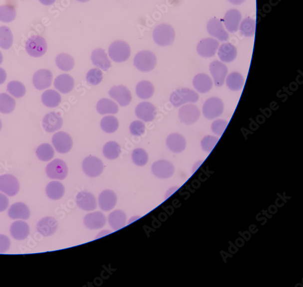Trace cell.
<instances>
[{
    "instance_id": "cell-7",
    "label": "cell",
    "mask_w": 303,
    "mask_h": 287,
    "mask_svg": "<svg viewBox=\"0 0 303 287\" xmlns=\"http://www.w3.org/2000/svg\"><path fill=\"white\" fill-rule=\"evenodd\" d=\"M46 171L49 178L63 180L67 175L68 167L63 160L56 159L47 164Z\"/></svg>"
},
{
    "instance_id": "cell-44",
    "label": "cell",
    "mask_w": 303,
    "mask_h": 287,
    "mask_svg": "<svg viewBox=\"0 0 303 287\" xmlns=\"http://www.w3.org/2000/svg\"><path fill=\"white\" fill-rule=\"evenodd\" d=\"M119 122L117 118L114 116H106L102 119L101 127L102 130L107 134L114 133L117 131Z\"/></svg>"
},
{
    "instance_id": "cell-27",
    "label": "cell",
    "mask_w": 303,
    "mask_h": 287,
    "mask_svg": "<svg viewBox=\"0 0 303 287\" xmlns=\"http://www.w3.org/2000/svg\"><path fill=\"white\" fill-rule=\"evenodd\" d=\"M91 60L93 65L99 67L104 71H107L112 67L111 63L104 50L96 49L92 53Z\"/></svg>"
},
{
    "instance_id": "cell-31",
    "label": "cell",
    "mask_w": 303,
    "mask_h": 287,
    "mask_svg": "<svg viewBox=\"0 0 303 287\" xmlns=\"http://www.w3.org/2000/svg\"><path fill=\"white\" fill-rule=\"evenodd\" d=\"M74 80L68 74H61L55 78L54 86L62 94H68L71 92L74 87Z\"/></svg>"
},
{
    "instance_id": "cell-32",
    "label": "cell",
    "mask_w": 303,
    "mask_h": 287,
    "mask_svg": "<svg viewBox=\"0 0 303 287\" xmlns=\"http://www.w3.org/2000/svg\"><path fill=\"white\" fill-rule=\"evenodd\" d=\"M108 221L110 227L114 230L122 229L126 225V213L122 210H115L109 214Z\"/></svg>"
},
{
    "instance_id": "cell-3",
    "label": "cell",
    "mask_w": 303,
    "mask_h": 287,
    "mask_svg": "<svg viewBox=\"0 0 303 287\" xmlns=\"http://www.w3.org/2000/svg\"><path fill=\"white\" fill-rule=\"evenodd\" d=\"M131 53V47L124 41L118 40L113 42L109 48L110 58L117 63H123L128 60Z\"/></svg>"
},
{
    "instance_id": "cell-49",
    "label": "cell",
    "mask_w": 303,
    "mask_h": 287,
    "mask_svg": "<svg viewBox=\"0 0 303 287\" xmlns=\"http://www.w3.org/2000/svg\"><path fill=\"white\" fill-rule=\"evenodd\" d=\"M219 141V139H218L217 137L208 135V136L204 137L202 142H201V147H202L203 151L210 153L213 150L215 145H217Z\"/></svg>"
},
{
    "instance_id": "cell-10",
    "label": "cell",
    "mask_w": 303,
    "mask_h": 287,
    "mask_svg": "<svg viewBox=\"0 0 303 287\" xmlns=\"http://www.w3.org/2000/svg\"><path fill=\"white\" fill-rule=\"evenodd\" d=\"M200 115L199 109L192 104L181 107L178 112L181 122L186 125H192L196 123L200 119Z\"/></svg>"
},
{
    "instance_id": "cell-56",
    "label": "cell",
    "mask_w": 303,
    "mask_h": 287,
    "mask_svg": "<svg viewBox=\"0 0 303 287\" xmlns=\"http://www.w3.org/2000/svg\"><path fill=\"white\" fill-rule=\"evenodd\" d=\"M228 1L235 5H240L243 4L246 0H228Z\"/></svg>"
},
{
    "instance_id": "cell-52",
    "label": "cell",
    "mask_w": 303,
    "mask_h": 287,
    "mask_svg": "<svg viewBox=\"0 0 303 287\" xmlns=\"http://www.w3.org/2000/svg\"><path fill=\"white\" fill-rule=\"evenodd\" d=\"M10 247V241L7 236L0 235V254L7 252Z\"/></svg>"
},
{
    "instance_id": "cell-20",
    "label": "cell",
    "mask_w": 303,
    "mask_h": 287,
    "mask_svg": "<svg viewBox=\"0 0 303 287\" xmlns=\"http://www.w3.org/2000/svg\"><path fill=\"white\" fill-rule=\"evenodd\" d=\"M242 13L239 10L233 9L228 11L224 17V24L229 32L235 33L239 29Z\"/></svg>"
},
{
    "instance_id": "cell-43",
    "label": "cell",
    "mask_w": 303,
    "mask_h": 287,
    "mask_svg": "<svg viewBox=\"0 0 303 287\" xmlns=\"http://www.w3.org/2000/svg\"><path fill=\"white\" fill-rule=\"evenodd\" d=\"M103 154L107 159L114 160L117 159L121 153L120 145L115 142H110L106 144L103 147Z\"/></svg>"
},
{
    "instance_id": "cell-4",
    "label": "cell",
    "mask_w": 303,
    "mask_h": 287,
    "mask_svg": "<svg viewBox=\"0 0 303 287\" xmlns=\"http://www.w3.org/2000/svg\"><path fill=\"white\" fill-rule=\"evenodd\" d=\"M199 95L193 90L188 88H180L172 93L170 101L172 105L176 108L188 103H197Z\"/></svg>"
},
{
    "instance_id": "cell-21",
    "label": "cell",
    "mask_w": 303,
    "mask_h": 287,
    "mask_svg": "<svg viewBox=\"0 0 303 287\" xmlns=\"http://www.w3.org/2000/svg\"><path fill=\"white\" fill-rule=\"evenodd\" d=\"M42 125L45 131L49 133H53L61 128L63 119L58 113L50 112L42 120Z\"/></svg>"
},
{
    "instance_id": "cell-25",
    "label": "cell",
    "mask_w": 303,
    "mask_h": 287,
    "mask_svg": "<svg viewBox=\"0 0 303 287\" xmlns=\"http://www.w3.org/2000/svg\"><path fill=\"white\" fill-rule=\"evenodd\" d=\"M8 215L12 219L27 220L30 217V212L26 204L19 202L11 205L8 210Z\"/></svg>"
},
{
    "instance_id": "cell-14",
    "label": "cell",
    "mask_w": 303,
    "mask_h": 287,
    "mask_svg": "<svg viewBox=\"0 0 303 287\" xmlns=\"http://www.w3.org/2000/svg\"><path fill=\"white\" fill-rule=\"evenodd\" d=\"M152 171L155 176L161 179H168L175 172L172 163L167 160H159L152 165Z\"/></svg>"
},
{
    "instance_id": "cell-29",
    "label": "cell",
    "mask_w": 303,
    "mask_h": 287,
    "mask_svg": "<svg viewBox=\"0 0 303 287\" xmlns=\"http://www.w3.org/2000/svg\"><path fill=\"white\" fill-rule=\"evenodd\" d=\"M10 232L11 235L16 240H24L29 235V226L24 221H16L11 225Z\"/></svg>"
},
{
    "instance_id": "cell-8",
    "label": "cell",
    "mask_w": 303,
    "mask_h": 287,
    "mask_svg": "<svg viewBox=\"0 0 303 287\" xmlns=\"http://www.w3.org/2000/svg\"><path fill=\"white\" fill-rule=\"evenodd\" d=\"M82 168L86 175L95 178L103 172L104 164L103 161L98 157L89 156L84 159Z\"/></svg>"
},
{
    "instance_id": "cell-16",
    "label": "cell",
    "mask_w": 303,
    "mask_h": 287,
    "mask_svg": "<svg viewBox=\"0 0 303 287\" xmlns=\"http://www.w3.org/2000/svg\"><path fill=\"white\" fill-rule=\"evenodd\" d=\"M207 30L209 34L221 41H227L229 38L228 33L224 28L222 22L220 19L214 18L210 19L207 24Z\"/></svg>"
},
{
    "instance_id": "cell-45",
    "label": "cell",
    "mask_w": 303,
    "mask_h": 287,
    "mask_svg": "<svg viewBox=\"0 0 303 287\" xmlns=\"http://www.w3.org/2000/svg\"><path fill=\"white\" fill-rule=\"evenodd\" d=\"M16 18V10L13 5H3L0 6V21L10 22Z\"/></svg>"
},
{
    "instance_id": "cell-40",
    "label": "cell",
    "mask_w": 303,
    "mask_h": 287,
    "mask_svg": "<svg viewBox=\"0 0 303 287\" xmlns=\"http://www.w3.org/2000/svg\"><path fill=\"white\" fill-rule=\"evenodd\" d=\"M54 150L49 144H42L36 150V154L41 161L47 162L54 156Z\"/></svg>"
},
{
    "instance_id": "cell-33",
    "label": "cell",
    "mask_w": 303,
    "mask_h": 287,
    "mask_svg": "<svg viewBox=\"0 0 303 287\" xmlns=\"http://www.w3.org/2000/svg\"><path fill=\"white\" fill-rule=\"evenodd\" d=\"M46 193L48 198L52 200H58L64 195L65 188L62 183L58 181H52L47 184Z\"/></svg>"
},
{
    "instance_id": "cell-19",
    "label": "cell",
    "mask_w": 303,
    "mask_h": 287,
    "mask_svg": "<svg viewBox=\"0 0 303 287\" xmlns=\"http://www.w3.org/2000/svg\"><path fill=\"white\" fill-rule=\"evenodd\" d=\"M137 117L145 122H152L157 115V108L149 102H142L135 109Z\"/></svg>"
},
{
    "instance_id": "cell-13",
    "label": "cell",
    "mask_w": 303,
    "mask_h": 287,
    "mask_svg": "<svg viewBox=\"0 0 303 287\" xmlns=\"http://www.w3.org/2000/svg\"><path fill=\"white\" fill-rule=\"evenodd\" d=\"M211 74L214 78L215 86L222 87L225 84L228 69L225 64L219 61L212 62L209 66Z\"/></svg>"
},
{
    "instance_id": "cell-39",
    "label": "cell",
    "mask_w": 303,
    "mask_h": 287,
    "mask_svg": "<svg viewBox=\"0 0 303 287\" xmlns=\"http://www.w3.org/2000/svg\"><path fill=\"white\" fill-rule=\"evenodd\" d=\"M16 106L15 100L5 93L0 94V112L8 114L14 111Z\"/></svg>"
},
{
    "instance_id": "cell-54",
    "label": "cell",
    "mask_w": 303,
    "mask_h": 287,
    "mask_svg": "<svg viewBox=\"0 0 303 287\" xmlns=\"http://www.w3.org/2000/svg\"><path fill=\"white\" fill-rule=\"evenodd\" d=\"M7 74L3 69L0 68V85L6 80Z\"/></svg>"
},
{
    "instance_id": "cell-37",
    "label": "cell",
    "mask_w": 303,
    "mask_h": 287,
    "mask_svg": "<svg viewBox=\"0 0 303 287\" xmlns=\"http://www.w3.org/2000/svg\"><path fill=\"white\" fill-rule=\"evenodd\" d=\"M226 85L232 91H239L244 86L245 79L239 72H234L228 76L226 80Z\"/></svg>"
},
{
    "instance_id": "cell-28",
    "label": "cell",
    "mask_w": 303,
    "mask_h": 287,
    "mask_svg": "<svg viewBox=\"0 0 303 287\" xmlns=\"http://www.w3.org/2000/svg\"><path fill=\"white\" fill-rule=\"evenodd\" d=\"M194 88L201 94H206L211 91L213 87V81L209 75L205 74H199L193 79Z\"/></svg>"
},
{
    "instance_id": "cell-11",
    "label": "cell",
    "mask_w": 303,
    "mask_h": 287,
    "mask_svg": "<svg viewBox=\"0 0 303 287\" xmlns=\"http://www.w3.org/2000/svg\"><path fill=\"white\" fill-rule=\"evenodd\" d=\"M219 42L217 39L212 38L203 39L197 45L198 55L203 58L214 57L219 49Z\"/></svg>"
},
{
    "instance_id": "cell-46",
    "label": "cell",
    "mask_w": 303,
    "mask_h": 287,
    "mask_svg": "<svg viewBox=\"0 0 303 287\" xmlns=\"http://www.w3.org/2000/svg\"><path fill=\"white\" fill-rule=\"evenodd\" d=\"M7 89L8 93L16 98L24 97L25 92H26L24 84L17 81H13L8 83Z\"/></svg>"
},
{
    "instance_id": "cell-50",
    "label": "cell",
    "mask_w": 303,
    "mask_h": 287,
    "mask_svg": "<svg viewBox=\"0 0 303 287\" xmlns=\"http://www.w3.org/2000/svg\"><path fill=\"white\" fill-rule=\"evenodd\" d=\"M228 125L227 121L224 120H217L212 123L211 129L212 132L218 136H222L225 132Z\"/></svg>"
},
{
    "instance_id": "cell-26",
    "label": "cell",
    "mask_w": 303,
    "mask_h": 287,
    "mask_svg": "<svg viewBox=\"0 0 303 287\" xmlns=\"http://www.w3.org/2000/svg\"><path fill=\"white\" fill-rule=\"evenodd\" d=\"M166 144L170 150L174 153H181L185 150L186 141L185 137L179 134H172L167 138Z\"/></svg>"
},
{
    "instance_id": "cell-57",
    "label": "cell",
    "mask_w": 303,
    "mask_h": 287,
    "mask_svg": "<svg viewBox=\"0 0 303 287\" xmlns=\"http://www.w3.org/2000/svg\"><path fill=\"white\" fill-rule=\"evenodd\" d=\"M2 60H3V57L1 52H0V64L2 63Z\"/></svg>"
},
{
    "instance_id": "cell-6",
    "label": "cell",
    "mask_w": 303,
    "mask_h": 287,
    "mask_svg": "<svg viewBox=\"0 0 303 287\" xmlns=\"http://www.w3.org/2000/svg\"><path fill=\"white\" fill-rule=\"evenodd\" d=\"M25 49L31 57L38 58L43 56L47 49V42L41 36L35 35L28 39Z\"/></svg>"
},
{
    "instance_id": "cell-53",
    "label": "cell",
    "mask_w": 303,
    "mask_h": 287,
    "mask_svg": "<svg viewBox=\"0 0 303 287\" xmlns=\"http://www.w3.org/2000/svg\"><path fill=\"white\" fill-rule=\"evenodd\" d=\"M9 201L6 196L0 193V212H4L8 208Z\"/></svg>"
},
{
    "instance_id": "cell-18",
    "label": "cell",
    "mask_w": 303,
    "mask_h": 287,
    "mask_svg": "<svg viewBox=\"0 0 303 287\" xmlns=\"http://www.w3.org/2000/svg\"><path fill=\"white\" fill-rule=\"evenodd\" d=\"M76 203L81 209L92 211L97 208V201L92 193L87 191H81L76 196Z\"/></svg>"
},
{
    "instance_id": "cell-55",
    "label": "cell",
    "mask_w": 303,
    "mask_h": 287,
    "mask_svg": "<svg viewBox=\"0 0 303 287\" xmlns=\"http://www.w3.org/2000/svg\"><path fill=\"white\" fill-rule=\"evenodd\" d=\"M41 3L45 5H49L54 3L56 0H39Z\"/></svg>"
},
{
    "instance_id": "cell-15",
    "label": "cell",
    "mask_w": 303,
    "mask_h": 287,
    "mask_svg": "<svg viewBox=\"0 0 303 287\" xmlns=\"http://www.w3.org/2000/svg\"><path fill=\"white\" fill-rule=\"evenodd\" d=\"M109 95L123 107L128 106L132 99L131 92L127 87L123 85L112 87L109 92Z\"/></svg>"
},
{
    "instance_id": "cell-2",
    "label": "cell",
    "mask_w": 303,
    "mask_h": 287,
    "mask_svg": "<svg viewBox=\"0 0 303 287\" xmlns=\"http://www.w3.org/2000/svg\"><path fill=\"white\" fill-rule=\"evenodd\" d=\"M134 66L141 72H148L154 70L157 65V57L151 51L143 50L138 52L134 58Z\"/></svg>"
},
{
    "instance_id": "cell-47",
    "label": "cell",
    "mask_w": 303,
    "mask_h": 287,
    "mask_svg": "<svg viewBox=\"0 0 303 287\" xmlns=\"http://www.w3.org/2000/svg\"><path fill=\"white\" fill-rule=\"evenodd\" d=\"M132 159L135 164L142 167L148 162V154L143 148H136L133 151Z\"/></svg>"
},
{
    "instance_id": "cell-42",
    "label": "cell",
    "mask_w": 303,
    "mask_h": 287,
    "mask_svg": "<svg viewBox=\"0 0 303 287\" xmlns=\"http://www.w3.org/2000/svg\"><path fill=\"white\" fill-rule=\"evenodd\" d=\"M13 34L12 31L7 26L0 27V47L2 49H10L13 44Z\"/></svg>"
},
{
    "instance_id": "cell-22",
    "label": "cell",
    "mask_w": 303,
    "mask_h": 287,
    "mask_svg": "<svg viewBox=\"0 0 303 287\" xmlns=\"http://www.w3.org/2000/svg\"><path fill=\"white\" fill-rule=\"evenodd\" d=\"M106 223L105 215L101 212L87 214L84 218V224L87 229L97 230L101 229Z\"/></svg>"
},
{
    "instance_id": "cell-41",
    "label": "cell",
    "mask_w": 303,
    "mask_h": 287,
    "mask_svg": "<svg viewBox=\"0 0 303 287\" xmlns=\"http://www.w3.org/2000/svg\"><path fill=\"white\" fill-rule=\"evenodd\" d=\"M239 27L241 34L245 37H251L256 32V20L251 17L246 18L241 22Z\"/></svg>"
},
{
    "instance_id": "cell-9",
    "label": "cell",
    "mask_w": 303,
    "mask_h": 287,
    "mask_svg": "<svg viewBox=\"0 0 303 287\" xmlns=\"http://www.w3.org/2000/svg\"><path fill=\"white\" fill-rule=\"evenodd\" d=\"M19 188L20 185L15 176L9 174L0 176V191L8 196H14L18 193Z\"/></svg>"
},
{
    "instance_id": "cell-5",
    "label": "cell",
    "mask_w": 303,
    "mask_h": 287,
    "mask_svg": "<svg viewBox=\"0 0 303 287\" xmlns=\"http://www.w3.org/2000/svg\"><path fill=\"white\" fill-rule=\"evenodd\" d=\"M224 104L218 97H211L207 100L203 106V114L206 119L212 120L219 118L223 113Z\"/></svg>"
},
{
    "instance_id": "cell-38",
    "label": "cell",
    "mask_w": 303,
    "mask_h": 287,
    "mask_svg": "<svg viewBox=\"0 0 303 287\" xmlns=\"http://www.w3.org/2000/svg\"><path fill=\"white\" fill-rule=\"evenodd\" d=\"M55 62L58 68L65 72L70 71L75 66L74 59L66 53L59 54L56 58Z\"/></svg>"
},
{
    "instance_id": "cell-23",
    "label": "cell",
    "mask_w": 303,
    "mask_h": 287,
    "mask_svg": "<svg viewBox=\"0 0 303 287\" xmlns=\"http://www.w3.org/2000/svg\"><path fill=\"white\" fill-rule=\"evenodd\" d=\"M58 228V222L54 218L45 217L39 221L36 230L45 237L54 234Z\"/></svg>"
},
{
    "instance_id": "cell-34",
    "label": "cell",
    "mask_w": 303,
    "mask_h": 287,
    "mask_svg": "<svg viewBox=\"0 0 303 287\" xmlns=\"http://www.w3.org/2000/svg\"><path fill=\"white\" fill-rule=\"evenodd\" d=\"M97 110L101 115L116 114L118 113L119 108L117 103L107 98L98 101L97 105Z\"/></svg>"
},
{
    "instance_id": "cell-1",
    "label": "cell",
    "mask_w": 303,
    "mask_h": 287,
    "mask_svg": "<svg viewBox=\"0 0 303 287\" xmlns=\"http://www.w3.org/2000/svg\"><path fill=\"white\" fill-rule=\"evenodd\" d=\"M175 32L171 25L163 23L156 27L153 32V38L156 44L161 46H171L174 43Z\"/></svg>"
},
{
    "instance_id": "cell-30",
    "label": "cell",
    "mask_w": 303,
    "mask_h": 287,
    "mask_svg": "<svg viewBox=\"0 0 303 287\" xmlns=\"http://www.w3.org/2000/svg\"><path fill=\"white\" fill-rule=\"evenodd\" d=\"M218 56L223 63H231L237 58V48L231 43H224L219 48Z\"/></svg>"
},
{
    "instance_id": "cell-48",
    "label": "cell",
    "mask_w": 303,
    "mask_h": 287,
    "mask_svg": "<svg viewBox=\"0 0 303 287\" xmlns=\"http://www.w3.org/2000/svg\"><path fill=\"white\" fill-rule=\"evenodd\" d=\"M103 73L100 69L94 68L87 72L86 80L87 82L93 86L98 85L103 80Z\"/></svg>"
},
{
    "instance_id": "cell-51",
    "label": "cell",
    "mask_w": 303,
    "mask_h": 287,
    "mask_svg": "<svg viewBox=\"0 0 303 287\" xmlns=\"http://www.w3.org/2000/svg\"><path fill=\"white\" fill-rule=\"evenodd\" d=\"M130 132L135 136H141L145 132L146 127L140 121H135L130 125Z\"/></svg>"
},
{
    "instance_id": "cell-59",
    "label": "cell",
    "mask_w": 303,
    "mask_h": 287,
    "mask_svg": "<svg viewBox=\"0 0 303 287\" xmlns=\"http://www.w3.org/2000/svg\"><path fill=\"white\" fill-rule=\"evenodd\" d=\"M2 128V122L1 120H0V131H1Z\"/></svg>"
},
{
    "instance_id": "cell-35",
    "label": "cell",
    "mask_w": 303,
    "mask_h": 287,
    "mask_svg": "<svg viewBox=\"0 0 303 287\" xmlns=\"http://www.w3.org/2000/svg\"><path fill=\"white\" fill-rule=\"evenodd\" d=\"M42 102L45 106L49 108H56L61 102V95L53 90H47L42 94Z\"/></svg>"
},
{
    "instance_id": "cell-58",
    "label": "cell",
    "mask_w": 303,
    "mask_h": 287,
    "mask_svg": "<svg viewBox=\"0 0 303 287\" xmlns=\"http://www.w3.org/2000/svg\"><path fill=\"white\" fill-rule=\"evenodd\" d=\"M76 1L81 2H85L90 1V0H76Z\"/></svg>"
},
{
    "instance_id": "cell-12",
    "label": "cell",
    "mask_w": 303,
    "mask_h": 287,
    "mask_svg": "<svg viewBox=\"0 0 303 287\" xmlns=\"http://www.w3.org/2000/svg\"><path fill=\"white\" fill-rule=\"evenodd\" d=\"M52 142L56 150L59 153L69 152L73 145L72 138L64 132H58L53 135Z\"/></svg>"
},
{
    "instance_id": "cell-24",
    "label": "cell",
    "mask_w": 303,
    "mask_h": 287,
    "mask_svg": "<svg viewBox=\"0 0 303 287\" xmlns=\"http://www.w3.org/2000/svg\"><path fill=\"white\" fill-rule=\"evenodd\" d=\"M117 202V197L114 191L106 190L102 191L98 198V203L102 210L108 212L114 209Z\"/></svg>"
},
{
    "instance_id": "cell-36",
    "label": "cell",
    "mask_w": 303,
    "mask_h": 287,
    "mask_svg": "<svg viewBox=\"0 0 303 287\" xmlns=\"http://www.w3.org/2000/svg\"><path fill=\"white\" fill-rule=\"evenodd\" d=\"M155 88L153 84L148 81H141L136 87V93L142 100H148L154 94Z\"/></svg>"
},
{
    "instance_id": "cell-17",
    "label": "cell",
    "mask_w": 303,
    "mask_h": 287,
    "mask_svg": "<svg viewBox=\"0 0 303 287\" xmlns=\"http://www.w3.org/2000/svg\"><path fill=\"white\" fill-rule=\"evenodd\" d=\"M52 72L47 69H41L35 73L33 77V84L39 91L49 88L52 82Z\"/></svg>"
}]
</instances>
